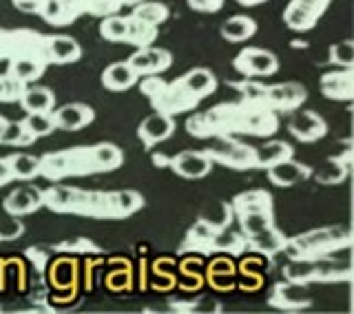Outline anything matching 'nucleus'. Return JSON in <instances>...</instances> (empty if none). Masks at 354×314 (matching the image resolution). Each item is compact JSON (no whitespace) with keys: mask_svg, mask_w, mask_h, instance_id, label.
I'll return each mask as SVG.
<instances>
[{"mask_svg":"<svg viewBox=\"0 0 354 314\" xmlns=\"http://www.w3.org/2000/svg\"><path fill=\"white\" fill-rule=\"evenodd\" d=\"M350 246V232L328 226V228H317L310 230L301 237H295L286 241L283 250L290 259H319V257H330L339 248H348Z\"/></svg>","mask_w":354,"mask_h":314,"instance_id":"nucleus-1","label":"nucleus"},{"mask_svg":"<svg viewBox=\"0 0 354 314\" xmlns=\"http://www.w3.org/2000/svg\"><path fill=\"white\" fill-rule=\"evenodd\" d=\"M213 144H208L204 153L213 160V164H221L232 171H250L254 168V147H248L237 136H217L210 138Z\"/></svg>","mask_w":354,"mask_h":314,"instance_id":"nucleus-2","label":"nucleus"},{"mask_svg":"<svg viewBox=\"0 0 354 314\" xmlns=\"http://www.w3.org/2000/svg\"><path fill=\"white\" fill-rule=\"evenodd\" d=\"M91 190L77 186H51L42 190V206L60 215H82L86 217Z\"/></svg>","mask_w":354,"mask_h":314,"instance_id":"nucleus-3","label":"nucleus"},{"mask_svg":"<svg viewBox=\"0 0 354 314\" xmlns=\"http://www.w3.org/2000/svg\"><path fill=\"white\" fill-rule=\"evenodd\" d=\"M232 66L243 77H270L279 69V58L270 49L261 47H246L237 53Z\"/></svg>","mask_w":354,"mask_h":314,"instance_id":"nucleus-4","label":"nucleus"},{"mask_svg":"<svg viewBox=\"0 0 354 314\" xmlns=\"http://www.w3.org/2000/svg\"><path fill=\"white\" fill-rule=\"evenodd\" d=\"M151 102H153L155 111H162V113L171 116V118L182 116L186 111H193L199 107V100L188 91L180 80L166 82L164 91L155 100H151Z\"/></svg>","mask_w":354,"mask_h":314,"instance_id":"nucleus-5","label":"nucleus"},{"mask_svg":"<svg viewBox=\"0 0 354 314\" xmlns=\"http://www.w3.org/2000/svg\"><path fill=\"white\" fill-rule=\"evenodd\" d=\"M308 89L299 82H281L263 86V104L270 111H297L306 102Z\"/></svg>","mask_w":354,"mask_h":314,"instance_id":"nucleus-6","label":"nucleus"},{"mask_svg":"<svg viewBox=\"0 0 354 314\" xmlns=\"http://www.w3.org/2000/svg\"><path fill=\"white\" fill-rule=\"evenodd\" d=\"M330 0H292L288 5L283 20L295 31H308L317 25V20L324 16Z\"/></svg>","mask_w":354,"mask_h":314,"instance_id":"nucleus-7","label":"nucleus"},{"mask_svg":"<svg viewBox=\"0 0 354 314\" xmlns=\"http://www.w3.org/2000/svg\"><path fill=\"white\" fill-rule=\"evenodd\" d=\"M136 73L142 75H160L164 71L171 69L173 64V55L171 51H166L162 47H153V44H147V47H138V51L127 60Z\"/></svg>","mask_w":354,"mask_h":314,"instance_id":"nucleus-8","label":"nucleus"},{"mask_svg":"<svg viewBox=\"0 0 354 314\" xmlns=\"http://www.w3.org/2000/svg\"><path fill=\"white\" fill-rule=\"evenodd\" d=\"M288 131L292 138L304 144H315L328 136V124L315 111H295L290 122H288Z\"/></svg>","mask_w":354,"mask_h":314,"instance_id":"nucleus-9","label":"nucleus"},{"mask_svg":"<svg viewBox=\"0 0 354 314\" xmlns=\"http://www.w3.org/2000/svg\"><path fill=\"white\" fill-rule=\"evenodd\" d=\"M169 168L182 179H204L213 171V160L204 151H182L171 157Z\"/></svg>","mask_w":354,"mask_h":314,"instance_id":"nucleus-10","label":"nucleus"},{"mask_svg":"<svg viewBox=\"0 0 354 314\" xmlns=\"http://www.w3.org/2000/svg\"><path fill=\"white\" fill-rule=\"evenodd\" d=\"M53 124L60 131H82L95 120V111L86 102H69L51 111Z\"/></svg>","mask_w":354,"mask_h":314,"instance_id":"nucleus-11","label":"nucleus"},{"mask_svg":"<svg viewBox=\"0 0 354 314\" xmlns=\"http://www.w3.org/2000/svg\"><path fill=\"white\" fill-rule=\"evenodd\" d=\"M173 133H175V118L162 113V111H153L151 116H147L138 124V138L147 149H153L155 144L169 140Z\"/></svg>","mask_w":354,"mask_h":314,"instance_id":"nucleus-12","label":"nucleus"},{"mask_svg":"<svg viewBox=\"0 0 354 314\" xmlns=\"http://www.w3.org/2000/svg\"><path fill=\"white\" fill-rule=\"evenodd\" d=\"M3 208L11 217L31 215V212H36L38 208H42V188L31 186V184L18 186L16 190H11V193L5 197Z\"/></svg>","mask_w":354,"mask_h":314,"instance_id":"nucleus-13","label":"nucleus"},{"mask_svg":"<svg viewBox=\"0 0 354 314\" xmlns=\"http://www.w3.org/2000/svg\"><path fill=\"white\" fill-rule=\"evenodd\" d=\"M144 206L140 190H106V219H127Z\"/></svg>","mask_w":354,"mask_h":314,"instance_id":"nucleus-14","label":"nucleus"},{"mask_svg":"<svg viewBox=\"0 0 354 314\" xmlns=\"http://www.w3.org/2000/svg\"><path fill=\"white\" fill-rule=\"evenodd\" d=\"M44 58L53 64H73L82 58L80 42L71 36H44Z\"/></svg>","mask_w":354,"mask_h":314,"instance_id":"nucleus-15","label":"nucleus"},{"mask_svg":"<svg viewBox=\"0 0 354 314\" xmlns=\"http://www.w3.org/2000/svg\"><path fill=\"white\" fill-rule=\"evenodd\" d=\"M321 93H324L328 100L350 102L354 98V71L337 69V71L324 73V77H321Z\"/></svg>","mask_w":354,"mask_h":314,"instance_id":"nucleus-16","label":"nucleus"},{"mask_svg":"<svg viewBox=\"0 0 354 314\" xmlns=\"http://www.w3.org/2000/svg\"><path fill=\"white\" fill-rule=\"evenodd\" d=\"M266 173H268V179L274 184V186H281V188H290L295 184H301L306 179L313 177V168L308 164H301V162H295L292 157L286 162H279L270 168H266Z\"/></svg>","mask_w":354,"mask_h":314,"instance_id":"nucleus-17","label":"nucleus"},{"mask_svg":"<svg viewBox=\"0 0 354 314\" xmlns=\"http://www.w3.org/2000/svg\"><path fill=\"white\" fill-rule=\"evenodd\" d=\"M44 69H47V62L38 58V55L16 53V55H11V60H9L7 75H11L14 80H18L22 84H33L42 77Z\"/></svg>","mask_w":354,"mask_h":314,"instance_id":"nucleus-18","label":"nucleus"},{"mask_svg":"<svg viewBox=\"0 0 354 314\" xmlns=\"http://www.w3.org/2000/svg\"><path fill=\"white\" fill-rule=\"evenodd\" d=\"M88 162L93 173H111L124 164V153L113 142H100L88 147Z\"/></svg>","mask_w":354,"mask_h":314,"instance_id":"nucleus-19","label":"nucleus"},{"mask_svg":"<svg viewBox=\"0 0 354 314\" xmlns=\"http://www.w3.org/2000/svg\"><path fill=\"white\" fill-rule=\"evenodd\" d=\"M86 9L84 0H44L40 16L49 25H69Z\"/></svg>","mask_w":354,"mask_h":314,"instance_id":"nucleus-20","label":"nucleus"},{"mask_svg":"<svg viewBox=\"0 0 354 314\" xmlns=\"http://www.w3.org/2000/svg\"><path fill=\"white\" fill-rule=\"evenodd\" d=\"M140 75L136 73V69L124 60V62H113L109 64L106 69L100 75V82H102L104 89L113 93H122V91H129L138 84Z\"/></svg>","mask_w":354,"mask_h":314,"instance_id":"nucleus-21","label":"nucleus"},{"mask_svg":"<svg viewBox=\"0 0 354 314\" xmlns=\"http://www.w3.org/2000/svg\"><path fill=\"white\" fill-rule=\"evenodd\" d=\"M188 91H191L199 102H202L204 98H208V95H213L215 91H217V75H215V71H210V69H206V66H195V69H188L184 75H180L177 77Z\"/></svg>","mask_w":354,"mask_h":314,"instance_id":"nucleus-22","label":"nucleus"},{"mask_svg":"<svg viewBox=\"0 0 354 314\" xmlns=\"http://www.w3.org/2000/svg\"><path fill=\"white\" fill-rule=\"evenodd\" d=\"M270 304L274 308H283V310H299V308L310 306V297L301 284L283 281L274 286L270 295Z\"/></svg>","mask_w":354,"mask_h":314,"instance_id":"nucleus-23","label":"nucleus"},{"mask_svg":"<svg viewBox=\"0 0 354 314\" xmlns=\"http://www.w3.org/2000/svg\"><path fill=\"white\" fill-rule=\"evenodd\" d=\"M18 102L25 109V113H51L55 109V95L49 86L27 84Z\"/></svg>","mask_w":354,"mask_h":314,"instance_id":"nucleus-24","label":"nucleus"},{"mask_svg":"<svg viewBox=\"0 0 354 314\" xmlns=\"http://www.w3.org/2000/svg\"><path fill=\"white\" fill-rule=\"evenodd\" d=\"M219 33H221V38H224L226 42L239 44V42L250 40L254 33H257V22H254V18H250L246 14H237V16H230V18H226L224 22H221Z\"/></svg>","mask_w":354,"mask_h":314,"instance_id":"nucleus-25","label":"nucleus"},{"mask_svg":"<svg viewBox=\"0 0 354 314\" xmlns=\"http://www.w3.org/2000/svg\"><path fill=\"white\" fill-rule=\"evenodd\" d=\"M292 155H295V149L288 142H281V140L266 142L263 147L254 149V168L266 171V168H270L274 164L290 160Z\"/></svg>","mask_w":354,"mask_h":314,"instance_id":"nucleus-26","label":"nucleus"},{"mask_svg":"<svg viewBox=\"0 0 354 314\" xmlns=\"http://www.w3.org/2000/svg\"><path fill=\"white\" fill-rule=\"evenodd\" d=\"M246 239H248V248H252L254 252H259V255H266V257H272L277 252H281L286 241H288L283 234L277 230L274 223L268 228L259 230V232L250 234V237H246Z\"/></svg>","mask_w":354,"mask_h":314,"instance_id":"nucleus-27","label":"nucleus"},{"mask_svg":"<svg viewBox=\"0 0 354 314\" xmlns=\"http://www.w3.org/2000/svg\"><path fill=\"white\" fill-rule=\"evenodd\" d=\"M40 175L51 179V182L71 177V153L69 151L44 153L40 157Z\"/></svg>","mask_w":354,"mask_h":314,"instance_id":"nucleus-28","label":"nucleus"},{"mask_svg":"<svg viewBox=\"0 0 354 314\" xmlns=\"http://www.w3.org/2000/svg\"><path fill=\"white\" fill-rule=\"evenodd\" d=\"M232 210L241 212H257V210H272V195L263 188H252L246 193H239L232 199Z\"/></svg>","mask_w":354,"mask_h":314,"instance_id":"nucleus-29","label":"nucleus"},{"mask_svg":"<svg viewBox=\"0 0 354 314\" xmlns=\"http://www.w3.org/2000/svg\"><path fill=\"white\" fill-rule=\"evenodd\" d=\"M210 250L221 252V255H241L243 250H248V239L243 237V232H235L228 226L224 230L215 232Z\"/></svg>","mask_w":354,"mask_h":314,"instance_id":"nucleus-30","label":"nucleus"},{"mask_svg":"<svg viewBox=\"0 0 354 314\" xmlns=\"http://www.w3.org/2000/svg\"><path fill=\"white\" fill-rule=\"evenodd\" d=\"M232 215H235V210H232V204H228V201H215L213 206H208L204 212H202V217H199V221L206 223V226L210 230H224L230 226V221H232Z\"/></svg>","mask_w":354,"mask_h":314,"instance_id":"nucleus-31","label":"nucleus"},{"mask_svg":"<svg viewBox=\"0 0 354 314\" xmlns=\"http://www.w3.org/2000/svg\"><path fill=\"white\" fill-rule=\"evenodd\" d=\"M33 142H36V138L25 129L22 120H3V124H0V144H7V147H29Z\"/></svg>","mask_w":354,"mask_h":314,"instance_id":"nucleus-32","label":"nucleus"},{"mask_svg":"<svg viewBox=\"0 0 354 314\" xmlns=\"http://www.w3.org/2000/svg\"><path fill=\"white\" fill-rule=\"evenodd\" d=\"M9 168H11V175L14 179H33L40 175V157L36 155H29V153H14L7 157Z\"/></svg>","mask_w":354,"mask_h":314,"instance_id":"nucleus-33","label":"nucleus"},{"mask_svg":"<svg viewBox=\"0 0 354 314\" xmlns=\"http://www.w3.org/2000/svg\"><path fill=\"white\" fill-rule=\"evenodd\" d=\"M155 36H158V27L151 25V22L142 20L138 16H129V33H127V42L136 44V47H147L153 44Z\"/></svg>","mask_w":354,"mask_h":314,"instance_id":"nucleus-34","label":"nucleus"},{"mask_svg":"<svg viewBox=\"0 0 354 314\" xmlns=\"http://www.w3.org/2000/svg\"><path fill=\"white\" fill-rule=\"evenodd\" d=\"M129 16H106L100 22V36L109 42H127Z\"/></svg>","mask_w":354,"mask_h":314,"instance_id":"nucleus-35","label":"nucleus"},{"mask_svg":"<svg viewBox=\"0 0 354 314\" xmlns=\"http://www.w3.org/2000/svg\"><path fill=\"white\" fill-rule=\"evenodd\" d=\"M350 168H352V164L328 160V164L321 168V171L315 173V179H317L319 184H324V186H335V184L346 182L348 175H350Z\"/></svg>","mask_w":354,"mask_h":314,"instance_id":"nucleus-36","label":"nucleus"},{"mask_svg":"<svg viewBox=\"0 0 354 314\" xmlns=\"http://www.w3.org/2000/svg\"><path fill=\"white\" fill-rule=\"evenodd\" d=\"M77 279V264L73 259H60L51 266V281L55 288L66 290V288H73Z\"/></svg>","mask_w":354,"mask_h":314,"instance_id":"nucleus-37","label":"nucleus"},{"mask_svg":"<svg viewBox=\"0 0 354 314\" xmlns=\"http://www.w3.org/2000/svg\"><path fill=\"white\" fill-rule=\"evenodd\" d=\"M133 16H138L142 20L151 22V25L160 27L169 20V7L164 3H147V0H142V3H138L136 9H133Z\"/></svg>","mask_w":354,"mask_h":314,"instance_id":"nucleus-38","label":"nucleus"},{"mask_svg":"<svg viewBox=\"0 0 354 314\" xmlns=\"http://www.w3.org/2000/svg\"><path fill=\"white\" fill-rule=\"evenodd\" d=\"M232 275H235V270H232V264H230V259H226V257H219V259L213 261L208 268L210 284L219 290L232 288Z\"/></svg>","mask_w":354,"mask_h":314,"instance_id":"nucleus-39","label":"nucleus"},{"mask_svg":"<svg viewBox=\"0 0 354 314\" xmlns=\"http://www.w3.org/2000/svg\"><path fill=\"white\" fill-rule=\"evenodd\" d=\"M22 124H25V129L36 140L44 138V136H51V133L55 131L51 113H27V118L22 120Z\"/></svg>","mask_w":354,"mask_h":314,"instance_id":"nucleus-40","label":"nucleus"},{"mask_svg":"<svg viewBox=\"0 0 354 314\" xmlns=\"http://www.w3.org/2000/svg\"><path fill=\"white\" fill-rule=\"evenodd\" d=\"M330 62L337 64L339 69H352L354 66V42L341 40L330 44Z\"/></svg>","mask_w":354,"mask_h":314,"instance_id":"nucleus-41","label":"nucleus"},{"mask_svg":"<svg viewBox=\"0 0 354 314\" xmlns=\"http://www.w3.org/2000/svg\"><path fill=\"white\" fill-rule=\"evenodd\" d=\"M138 86H140V93H144L149 100H155L164 91L166 82L162 80L160 75H142L138 80Z\"/></svg>","mask_w":354,"mask_h":314,"instance_id":"nucleus-42","label":"nucleus"},{"mask_svg":"<svg viewBox=\"0 0 354 314\" xmlns=\"http://www.w3.org/2000/svg\"><path fill=\"white\" fill-rule=\"evenodd\" d=\"M22 234V223L18 221V217H7L5 221H0V241L3 239H16Z\"/></svg>","mask_w":354,"mask_h":314,"instance_id":"nucleus-43","label":"nucleus"},{"mask_svg":"<svg viewBox=\"0 0 354 314\" xmlns=\"http://www.w3.org/2000/svg\"><path fill=\"white\" fill-rule=\"evenodd\" d=\"M224 0H188V7L195 11H204V14H213V11H219Z\"/></svg>","mask_w":354,"mask_h":314,"instance_id":"nucleus-44","label":"nucleus"},{"mask_svg":"<svg viewBox=\"0 0 354 314\" xmlns=\"http://www.w3.org/2000/svg\"><path fill=\"white\" fill-rule=\"evenodd\" d=\"M88 248H91V241H86L82 237H77L73 241H64L58 246L60 252H88Z\"/></svg>","mask_w":354,"mask_h":314,"instance_id":"nucleus-45","label":"nucleus"},{"mask_svg":"<svg viewBox=\"0 0 354 314\" xmlns=\"http://www.w3.org/2000/svg\"><path fill=\"white\" fill-rule=\"evenodd\" d=\"M16 9L25 11V14H40L44 7V0H14Z\"/></svg>","mask_w":354,"mask_h":314,"instance_id":"nucleus-46","label":"nucleus"},{"mask_svg":"<svg viewBox=\"0 0 354 314\" xmlns=\"http://www.w3.org/2000/svg\"><path fill=\"white\" fill-rule=\"evenodd\" d=\"M9 182H14V175H11V168L7 157H0V186H5Z\"/></svg>","mask_w":354,"mask_h":314,"instance_id":"nucleus-47","label":"nucleus"},{"mask_svg":"<svg viewBox=\"0 0 354 314\" xmlns=\"http://www.w3.org/2000/svg\"><path fill=\"white\" fill-rule=\"evenodd\" d=\"M171 157H166L164 153H153V166L155 168H169Z\"/></svg>","mask_w":354,"mask_h":314,"instance_id":"nucleus-48","label":"nucleus"},{"mask_svg":"<svg viewBox=\"0 0 354 314\" xmlns=\"http://www.w3.org/2000/svg\"><path fill=\"white\" fill-rule=\"evenodd\" d=\"M3 120H5V116H0V124H3Z\"/></svg>","mask_w":354,"mask_h":314,"instance_id":"nucleus-49","label":"nucleus"}]
</instances>
